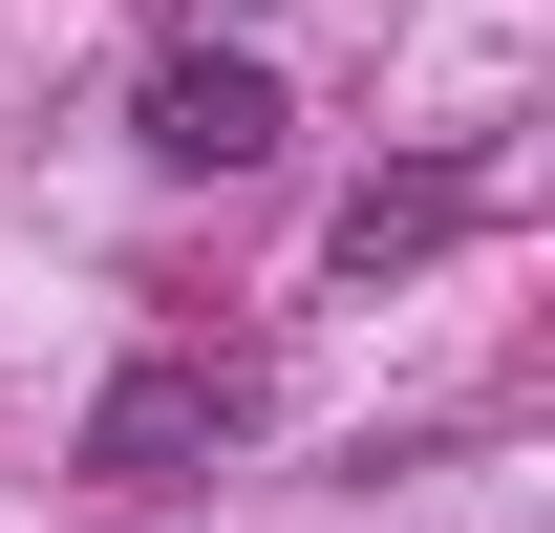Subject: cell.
I'll list each match as a JSON object with an SVG mask.
<instances>
[{"label":"cell","mask_w":555,"mask_h":533,"mask_svg":"<svg viewBox=\"0 0 555 533\" xmlns=\"http://www.w3.org/2000/svg\"><path fill=\"white\" fill-rule=\"evenodd\" d=\"M235 427H257V363H193V341H171V363H129V385L86 405V469H107V491H193Z\"/></svg>","instance_id":"obj_1"},{"label":"cell","mask_w":555,"mask_h":533,"mask_svg":"<svg viewBox=\"0 0 555 533\" xmlns=\"http://www.w3.org/2000/svg\"><path fill=\"white\" fill-rule=\"evenodd\" d=\"M278 129H299V107H278L257 43H150V86H129V150H150V171H257Z\"/></svg>","instance_id":"obj_2"},{"label":"cell","mask_w":555,"mask_h":533,"mask_svg":"<svg viewBox=\"0 0 555 533\" xmlns=\"http://www.w3.org/2000/svg\"><path fill=\"white\" fill-rule=\"evenodd\" d=\"M470 150H427V171H385V193H343V277H385V257H449V235H470Z\"/></svg>","instance_id":"obj_3"}]
</instances>
